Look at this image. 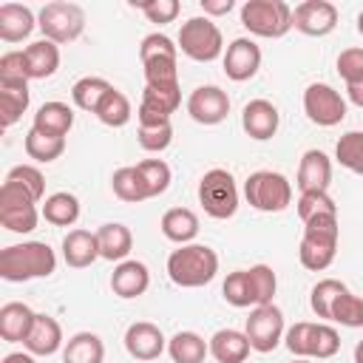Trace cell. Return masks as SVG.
I'll return each mask as SVG.
<instances>
[{"label": "cell", "instance_id": "6da1fadb", "mask_svg": "<svg viewBox=\"0 0 363 363\" xmlns=\"http://www.w3.org/2000/svg\"><path fill=\"white\" fill-rule=\"evenodd\" d=\"M54 269H57V255L45 241H23L0 252V278L11 284L48 278Z\"/></svg>", "mask_w": 363, "mask_h": 363}, {"label": "cell", "instance_id": "7a4b0ae2", "mask_svg": "<svg viewBox=\"0 0 363 363\" xmlns=\"http://www.w3.org/2000/svg\"><path fill=\"white\" fill-rule=\"evenodd\" d=\"M218 272V255L207 244H184L167 255V275L182 289L204 286Z\"/></svg>", "mask_w": 363, "mask_h": 363}, {"label": "cell", "instance_id": "3957f363", "mask_svg": "<svg viewBox=\"0 0 363 363\" xmlns=\"http://www.w3.org/2000/svg\"><path fill=\"white\" fill-rule=\"evenodd\" d=\"M337 238H340L337 216H320V218L306 221L303 238L298 247L301 264L312 272H323L326 267H332V261L337 255Z\"/></svg>", "mask_w": 363, "mask_h": 363}, {"label": "cell", "instance_id": "277c9868", "mask_svg": "<svg viewBox=\"0 0 363 363\" xmlns=\"http://www.w3.org/2000/svg\"><path fill=\"white\" fill-rule=\"evenodd\" d=\"M284 340L295 357H309V360H329L340 349L337 329L329 323H312V320H301L289 326Z\"/></svg>", "mask_w": 363, "mask_h": 363}, {"label": "cell", "instance_id": "5b68a950", "mask_svg": "<svg viewBox=\"0 0 363 363\" xmlns=\"http://www.w3.org/2000/svg\"><path fill=\"white\" fill-rule=\"evenodd\" d=\"M241 26L264 40H278L292 28V6L284 0H247L241 6Z\"/></svg>", "mask_w": 363, "mask_h": 363}, {"label": "cell", "instance_id": "8992f818", "mask_svg": "<svg viewBox=\"0 0 363 363\" xmlns=\"http://www.w3.org/2000/svg\"><path fill=\"white\" fill-rule=\"evenodd\" d=\"M37 28L43 31V40H51L57 45L74 43L85 31V11L82 6L68 3V0L45 3L37 14Z\"/></svg>", "mask_w": 363, "mask_h": 363}, {"label": "cell", "instance_id": "52a82bcc", "mask_svg": "<svg viewBox=\"0 0 363 363\" xmlns=\"http://www.w3.org/2000/svg\"><path fill=\"white\" fill-rule=\"evenodd\" d=\"M244 199L250 207L261 213H281L292 204V184L284 173L255 170L244 182Z\"/></svg>", "mask_w": 363, "mask_h": 363}, {"label": "cell", "instance_id": "ba28073f", "mask_svg": "<svg viewBox=\"0 0 363 363\" xmlns=\"http://www.w3.org/2000/svg\"><path fill=\"white\" fill-rule=\"evenodd\" d=\"M199 204L210 218H233L238 210V187L230 170L213 167L199 182Z\"/></svg>", "mask_w": 363, "mask_h": 363}, {"label": "cell", "instance_id": "9c48e42d", "mask_svg": "<svg viewBox=\"0 0 363 363\" xmlns=\"http://www.w3.org/2000/svg\"><path fill=\"white\" fill-rule=\"evenodd\" d=\"M179 51L196 62H213L224 51L221 28L210 17H190L179 28Z\"/></svg>", "mask_w": 363, "mask_h": 363}, {"label": "cell", "instance_id": "30bf717a", "mask_svg": "<svg viewBox=\"0 0 363 363\" xmlns=\"http://www.w3.org/2000/svg\"><path fill=\"white\" fill-rule=\"evenodd\" d=\"M37 221H40V210L31 193L17 182L6 179L0 187V224L9 233H31L37 230Z\"/></svg>", "mask_w": 363, "mask_h": 363}, {"label": "cell", "instance_id": "8fae6325", "mask_svg": "<svg viewBox=\"0 0 363 363\" xmlns=\"http://www.w3.org/2000/svg\"><path fill=\"white\" fill-rule=\"evenodd\" d=\"M244 335L250 340V346L261 354L267 352H275V346L284 340L286 335V326H284V312L275 306V303H267V306H255L244 323Z\"/></svg>", "mask_w": 363, "mask_h": 363}, {"label": "cell", "instance_id": "7c38bea8", "mask_svg": "<svg viewBox=\"0 0 363 363\" xmlns=\"http://www.w3.org/2000/svg\"><path fill=\"white\" fill-rule=\"evenodd\" d=\"M303 113L320 128H335L346 119V99L326 82H312L303 91Z\"/></svg>", "mask_w": 363, "mask_h": 363}, {"label": "cell", "instance_id": "4fadbf2b", "mask_svg": "<svg viewBox=\"0 0 363 363\" xmlns=\"http://www.w3.org/2000/svg\"><path fill=\"white\" fill-rule=\"evenodd\" d=\"M292 28L306 37H326L337 28V6L329 0H303L292 9Z\"/></svg>", "mask_w": 363, "mask_h": 363}, {"label": "cell", "instance_id": "5bb4252c", "mask_svg": "<svg viewBox=\"0 0 363 363\" xmlns=\"http://www.w3.org/2000/svg\"><path fill=\"white\" fill-rule=\"evenodd\" d=\"M187 113L199 125H218L230 113V96L218 85H199L187 96Z\"/></svg>", "mask_w": 363, "mask_h": 363}, {"label": "cell", "instance_id": "9a60e30c", "mask_svg": "<svg viewBox=\"0 0 363 363\" xmlns=\"http://www.w3.org/2000/svg\"><path fill=\"white\" fill-rule=\"evenodd\" d=\"M261 68V48L250 37H235L224 51V74L233 82H247Z\"/></svg>", "mask_w": 363, "mask_h": 363}, {"label": "cell", "instance_id": "2e32d148", "mask_svg": "<svg viewBox=\"0 0 363 363\" xmlns=\"http://www.w3.org/2000/svg\"><path fill=\"white\" fill-rule=\"evenodd\" d=\"M125 349L133 360H142V363H150V360H159V354L167 349V340L162 335V329L150 320H136L125 329Z\"/></svg>", "mask_w": 363, "mask_h": 363}, {"label": "cell", "instance_id": "e0dca14e", "mask_svg": "<svg viewBox=\"0 0 363 363\" xmlns=\"http://www.w3.org/2000/svg\"><path fill=\"white\" fill-rule=\"evenodd\" d=\"M278 125H281V113L269 99H250L241 111V128L255 142L272 139L278 133Z\"/></svg>", "mask_w": 363, "mask_h": 363}, {"label": "cell", "instance_id": "ac0fdd59", "mask_svg": "<svg viewBox=\"0 0 363 363\" xmlns=\"http://www.w3.org/2000/svg\"><path fill=\"white\" fill-rule=\"evenodd\" d=\"M136 119H139V145L142 150L147 153H162L170 147L173 142V125H170V116H162V113H153L147 108H136Z\"/></svg>", "mask_w": 363, "mask_h": 363}, {"label": "cell", "instance_id": "d6986e66", "mask_svg": "<svg viewBox=\"0 0 363 363\" xmlns=\"http://www.w3.org/2000/svg\"><path fill=\"white\" fill-rule=\"evenodd\" d=\"M301 193H318V190H329L332 184V159L323 150H306L301 156L298 164V179H295Z\"/></svg>", "mask_w": 363, "mask_h": 363}, {"label": "cell", "instance_id": "ffe728a7", "mask_svg": "<svg viewBox=\"0 0 363 363\" xmlns=\"http://www.w3.org/2000/svg\"><path fill=\"white\" fill-rule=\"evenodd\" d=\"M147 286H150V272L142 261H133V258L119 261L111 272V289L119 298H128V301L139 298V295L147 292Z\"/></svg>", "mask_w": 363, "mask_h": 363}, {"label": "cell", "instance_id": "44dd1931", "mask_svg": "<svg viewBox=\"0 0 363 363\" xmlns=\"http://www.w3.org/2000/svg\"><path fill=\"white\" fill-rule=\"evenodd\" d=\"M37 312L28 303L20 301H9L0 306V337L6 343H26L31 326H34Z\"/></svg>", "mask_w": 363, "mask_h": 363}, {"label": "cell", "instance_id": "7402d4cb", "mask_svg": "<svg viewBox=\"0 0 363 363\" xmlns=\"http://www.w3.org/2000/svg\"><path fill=\"white\" fill-rule=\"evenodd\" d=\"M37 28V17L23 3H3L0 6V40L3 43H23Z\"/></svg>", "mask_w": 363, "mask_h": 363}, {"label": "cell", "instance_id": "603a6c76", "mask_svg": "<svg viewBox=\"0 0 363 363\" xmlns=\"http://www.w3.org/2000/svg\"><path fill=\"white\" fill-rule=\"evenodd\" d=\"M23 346H26V352H31L37 357L54 354L62 346V326H60V320L51 318V315H40L37 312L34 326H31V332H28V337H26Z\"/></svg>", "mask_w": 363, "mask_h": 363}, {"label": "cell", "instance_id": "cb8c5ba5", "mask_svg": "<svg viewBox=\"0 0 363 363\" xmlns=\"http://www.w3.org/2000/svg\"><path fill=\"white\" fill-rule=\"evenodd\" d=\"M28 79H48L60 68V45L51 40H37L23 48Z\"/></svg>", "mask_w": 363, "mask_h": 363}, {"label": "cell", "instance_id": "d4e9b609", "mask_svg": "<svg viewBox=\"0 0 363 363\" xmlns=\"http://www.w3.org/2000/svg\"><path fill=\"white\" fill-rule=\"evenodd\" d=\"M62 258L74 269H85L99 258V241L91 230H68L62 238Z\"/></svg>", "mask_w": 363, "mask_h": 363}, {"label": "cell", "instance_id": "484cf974", "mask_svg": "<svg viewBox=\"0 0 363 363\" xmlns=\"http://www.w3.org/2000/svg\"><path fill=\"white\" fill-rule=\"evenodd\" d=\"M159 227H162V235L167 241L184 247V244H193V238L199 235V216L193 210H187V207H170L162 216Z\"/></svg>", "mask_w": 363, "mask_h": 363}, {"label": "cell", "instance_id": "4316f807", "mask_svg": "<svg viewBox=\"0 0 363 363\" xmlns=\"http://www.w3.org/2000/svg\"><path fill=\"white\" fill-rule=\"evenodd\" d=\"M96 241H99V258H105V261H128V255L133 250V235L119 221L102 224L96 230Z\"/></svg>", "mask_w": 363, "mask_h": 363}, {"label": "cell", "instance_id": "83f0119b", "mask_svg": "<svg viewBox=\"0 0 363 363\" xmlns=\"http://www.w3.org/2000/svg\"><path fill=\"white\" fill-rule=\"evenodd\" d=\"M207 343H210V354L216 357V363H244L252 349L247 335L238 329H218Z\"/></svg>", "mask_w": 363, "mask_h": 363}, {"label": "cell", "instance_id": "f1b7e54d", "mask_svg": "<svg viewBox=\"0 0 363 363\" xmlns=\"http://www.w3.org/2000/svg\"><path fill=\"white\" fill-rule=\"evenodd\" d=\"M28 82H14V79H0V122L3 128H11L28 108Z\"/></svg>", "mask_w": 363, "mask_h": 363}, {"label": "cell", "instance_id": "f546056e", "mask_svg": "<svg viewBox=\"0 0 363 363\" xmlns=\"http://www.w3.org/2000/svg\"><path fill=\"white\" fill-rule=\"evenodd\" d=\"M31 128H37L43 133H51V136H65L74 128V111L65 102H57V99L43 102L34 113Z\"/></svg>", "mask_w": 363, "mask_h": 363}, {"label": "cell", "instance_id": "4dcf8cb0", "mask_svg": "<svg viewBox=\"0 0 363 363\" xmlns=\"http://www.w3.org/2000/svg\"><path fill=\"white\" fill-rule=\"evenodd\" d=\"M167 352L173 363H204V357L210 354V343L199 332L184 329L167 340Z\"/></svg>", "mask_w": 363, "mask_h": 363}, {"label": "cell", "instance_id": "1f68e13d", "mask_svg": "<svg viewBox=\"0 0 363 363\" xmlns=\"http://www.w3.org/2000/svg\"><path fill=\"white\" fill-rule=\"evenodd\" d=\"M105 360V343L94 332H77L68 337L62 349V363H102Z\"/></svg>", "mask_w": 363, "mask_h": 363}, {"label": "cell", "instance_id": "d6a6232c", "mask_svg": "<svg viewBox=\"0 0 363 363\" xmlns=\"http://www.w3.org/2000/svg\"><path fill=\"white\" fill-rule=\"evenodd\" d=\"M43 218L54 227H71L77 224L79 218V199L68 190H60V193H51L45 196L43 201Z\"/></svg>", "mask_w": 363, "mask_h": 363}, {"label": "cell", "instance_id": "836d02e7", "mask_svg": "<svg viewBox=\"0 0 363 363\" xmlns=\"http://www.w3.org/2000/svg\"><path fill=\"white\" fill-rule=\"evenodd\" d=\"M23 147H26L28 159H34L40 164H48V162H54V159H60L65 153V136H51V133H43V130L31 128L26 133Z\"/></svg>", "mask_w": 363, "mask_h": 363}, {"label": "cell", "instance_id": "e575fe53", "mask_svg": "<svg viewBox=\"0 0 363 363\" xmlns=\"http://www.w3.org/2000/svg\"><path fill=\"white\" fill-rule=\"evenodd\" d=\"M111 187H113V196L122 199V201H128V204H139V201H147L150 199V193H147V187H145L136 164H128V167L113 170Z\"/></svg>", "mask_w": 363, "mask_h": 363}, {"label": "cell", "instance_id": "d590c367", "mask_svg": "<svg viewBox=\"0 0 363 363\" xmlns=\"http://www.w3.org/2000/svg\"><path fill=\"white\" fill-rule=\"evenodd\" d=\"M113 85L108 82V79H102V77H82V79H77L74 82V88H71V99H74V105L79 108V111H96L99 108V102L108 96V91H111Z\"/></svg>", "mask_w": 363, "mask_h": 363}, {"label": "cell", "instance_id": "8d00e7d4", "mask_svg": "<svg viewBox=\"0 0 363 363\" xmlns=\"http://www.w3.org/2000/svg\"><path fill=\"white\" fill-rule=\"evenodd\" d=\"M94 113H96V119H99L102 125H108V128H122V125L130 122L133 108H130V99H128L122 91L111 88L108 96L99 102V108H96Z\"/></svg>", "mask_w": 363, "mask_h": 363}, {"label": "cell", "instance_id": "74e56055", "mask_svg": "<svg viewBox=\"0 0 363 363\" xmlns=\"http://www.w3.org/2000/svg\"><path fill=\"white\" fill-rule=\"evenodd\" d=\"M295 210H298V218L306 224L312 218H320V216H337V204L335 199L329 196V190H318V193H301L298 201H295Z\"/></svg>", "mask_w": 363, "mask_h": 363}, {"label": "cell", "instance_id": "f35d334b", "mask_svg": "<svg viewBox=\"0 0 363 363\" xmlns=\"http://www.w3.org/2000/svg\"><path fill=\"white\" fill-rule=\"evenodd\" d=\"M247 278H250L252 303H255V306H267V303H272L275 289H278V278H275L272 267H267V264H255V267L247 269Z\"/></svg>", "mask_w": 363, "mask_h": 363}, {"label": "cell", "instance_id": "ab89813d", "mask_svg": "<svg viewBox=\"0 0 363 363\" xmlns=\"http://www.w3.org/2000/svg\"><path fill=\"white\" fill-rule=\"evenodd\" d=\"M335 159H337L346 170L363 176V130H349V133H343V136L337 139V145H335Z\"/></svg>", "mask_w": 363, "mask_h": 363}, {"label": "cell", "instance_id": "60d3db41", "mask_svg": "<svg viewBox=\"0 0 363 363\" xmlns=\"http://www.w3.org/2000/svg\"><path fill=\"white\" fill-rule=\"evenodd\" d=\"M139 105L147 108V111H153V113L170 116L182 105V85H176V88H150V85H145Z\"/></svg>", "mask_w": 363, "mask_h": 363}, {"label": "cell", "instance_id": "b9f144b4", "mask_svg": "<svg viewBox=\"0 0 363 363\" xmlns=\"http://www.w3.org/2000/svg\"><path fill=\"white\" fill-rule=\"evenodd\" d=\"M340 292H346V284H343V281H337V278H323V281H318V284L312 286V295H309L312 312H315L318 318H323V320H332V303H335V298H337Z\"/></svg>", "mask_w": 363, "mask_h": 363}, {"label": "cell", "instance_id": "7bdbcfd3", "mask_svg": "<svg viewBox=\"0 0 363 363\" xmlns=\"http://www.w3.org/2000/svg\"><path fill=\"white\" fill-rule=\"evenodd\" d=\"M136 170H139V176H142V182H145L150 199L162 196V193L170 187L173 173H170V164H167V162H162V159H145V162L136 164Z\"/></svg>", "mask_w": 363, "mask_h": 363}, {"label": "cell", "instance_id": "ee69618b", "mask_svg": "<svg viewBox=\"0 0 363 363\" xmlns=\"http://www.w3.org/2000/svg\"><path fill=\"white\" fill-rule=\"evenodd\" d=\"M332 323H340V326H349V329L363 326V298L352 295L349 289L340 292L332 303Z\"/></svg>", "mask_w": 363, "mask_h": 363}, {"label": "cell", "instance_id": "f6af8a7d", "mask_svg": "<svg viewBox=\"0 0 363 363\" xmlns=\"http://www.w3.org/2000/svg\"><path fill=\"white\" fill-rule=\"evenodd\" d=\"M221 295L230 306L235 309H247V306H255L252 303V292H250V278H247V269H235L224 278L221 284Z\"/></svg>", "mask_w": 363, "mask_h": 363}, {"label": "cell", "instance_id": "bcb514c9", "mask_svg": "<svg viewBox=\"0 0 363 363\" xmlns=\"http://www.w3.org/2000/svg\"><path fill=\"white\" fill-rule=\"evenodd\" d=\"M139 60L150 62V60H179V45L167 37V34H147L139 45Z\"/></svg>", "mask_w": 363, "mask_h": 363}, {"label": "cell", "instance_id": "7dc6e473", "mask_svg": "<svg viewBox=\"0 0 363 363\" xmlns=\"http://www.w3.org/2000/svg\"><path fill=\"white\" fill-rule=\"evenodd\" d=\"M142 65H145V85H150V88H176L179 85L176 60H150Z\"/></svg>", "mask_w": 363, "mask_h": 363}, {"label": "cell", "instance_id": "c3c4849f", "mask_svg": "<svg viewBox=\"0 0 363 363\" xmlns=\"http://www.w3.org/2000/svg\"><path fill=\"white\" fill-rule=\"evenodd\" d=\"M6 179L9 182H17L20 187H26L34 201H43V196H45V179H43L40 167H34V164H14L6 173Z\"/></svg>", "mask_w": 363, "mask_h": 363}, {"label": "cell", "instance_id": "681fc988", "mask_svg": "<svg viewBox=\"0 0 363 363\" xmlns=\"http://www.w3.org/2000/svg\"><path fill=\"white\" fill-rule=\"evenodd\" d=\"M337 74L346 85L363 82V48H343L337 54Z\"/></svg>", "mask_w": 363, "mask_h": 363}, {"label": "cell", "instance_id": "f907efd6", "mask_svg": "<svg viewBox=\"0 0 363 363\" xmlns=\"http://www.w3.org/2000/svg\"><path fill=\"white\" fill-rule=\"evenodd\" d=\"M150 23H159V26H164V23H173L176 17H179V11H182V6H179V0H147V3H133Z\"/></svg>", "mask_w": 363, "mask_h": 363}, {"label": "cell", "instance_id": "816d5d0a", "mask_svg": "<svg viewBox=\"0 0 363 363\" xmlns=\"http://www.w3.org/2000/svg\"><path fill=\"white\" fill-rule=\"evenodd\" d=\"M0 79L28 82V74H26V57H23V51H6V54L0 57Z\"/></svg>", "mask_w": 363, "mask_h": 363}, {"label": "cell", "instance_id": "f5cc1de1", "mask_svg": "<svg viewBox=\"0 0 363 363\" xmlns=\"http://www.w3.org/2000/svg\"><path fill=\"white\" fill-rule=\"evenodd\" d=\"M233 0H201V11H204V17H224V14H230L233 11Z\"/></svg>", "mask_w": 363, "mask_h": 363}, {"label": "cell", "instance_id": "db71d44e", "mask_svg": "<svg viewBox=\"0 0 363 363\" xmlns=\"http://www.w3.org/2000/svg\"><path fill=\"white\" fill-rule=\"evenodd\" d=\"M346 96L352 105L363 108V82H354V85H346Z\"/></svg>", "mask_w": 363, "mask_h": 363}, {"label": "cell", "instance_id": "11a10c76", "mask_svg": "<svg viewBox=\"0 0 363 363\" xmlns=\"http://www.w3.org/2000/svg\"><path fill=\"white\" fill-rule=\"evenodd\" d=\"M3 363H37V360H34L31 352H9V354L3 357Z\"/></svg>", "mask_w": 363, "mask_h": 363}, {"label": "cell", "instance_id": "9f6ffc18", "mask_svg": "<svg viewBox=\"0 0 363 363\" xmlns=\"http://www.w3.org/2000/svg\"><path fill=\"white\" fill-rule=\"evenodd\" d=\"M354 363H363V340H357L354 346Z\"/></svg>", "mask_w": 363, "mask_h": 363}, {"label": "cell", "instance_id": "6f0895ef", "mask_svg": "<svg viewBox=\"0 0 363 363\" xmlns=\"http://www.w3.org/2000/svg\"><path fill=\"white\" fill-rule=\"evenodd\" d=\"M357 34H360V37H363V11H360V14H357Z\"/></svg>", "mask_w": 363, "mask_h": 363}, {"label": "cell", "instance_id": "680465c9", "mask_svg": "<svg viewBox=\"0 0 363 363\" xmlns=\"http://www.w3.org/2000/svg\"><path fill=\"white\" fill-rule=\"evenodd\" d=\"M292 363H315V360H309V357H295Z\"/></svg>", "mask_w": 363, "mask_h": 363}]
</instances>
